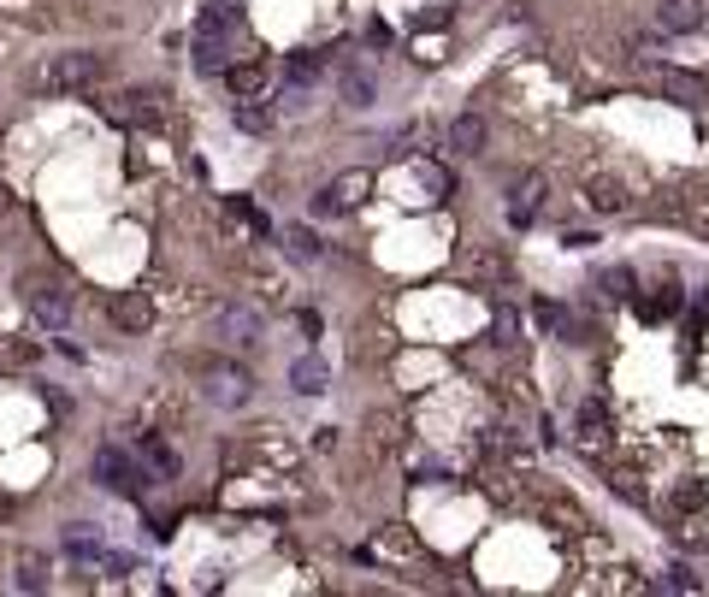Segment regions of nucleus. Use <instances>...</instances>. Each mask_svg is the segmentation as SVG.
Here are the masks:
<instances>
[{"instance_id": "f257e3e1", "label": "nucleus", "mask_w": 709, "mask_h": 597, "mask_svg": "<svg viewBox=\"0 0 709 597\" xmlns=\"http://www.w3.org/2000/svg\"><path fill=\"white\" fill-rule=\"evenodd\" d=\"M107 77V60L89 54V48H71V54H54L48 71H42V95H83Z\"/></svg>"}, {"instance_id": "f03ea898", "label": "nucleus", "mask_w": 709, "mask_h": 597, "mask_svg": "<svg viewBox=\"0 0 709 597\" xmlns=\"http://www.w3.org/2000/svg\"><path fill=\"white\" fill-rule=\"evenodd\" d=\"M89 473H95V479H101L107 491H119V497H142V491L154 485V479H148V467H136L125 450H113V444H101V450H95Z\"/></svg>"}, {"instance_id": "7ed1b4c3", "label": "nucleus", "mask_w": 709, "mask_h": 597, "mask_svg": "<svg viewBox=\"0 0 709 597\" xmlns=\"http://www.w3.org/2000/svg\"><path fill=\"white\" fill-rule=\"evenodd\" d=\"M24 308H30L42 326H54V332L71 320V296H65V284H60V278H42V272H24Z\"/></svg>"}, {"instance_id": "20e7f679", "label": "nucleus", "mask_w": 709, "mask_h": 597, "mask_svg": "<svg viewBox=\"0 0 709 597\" xmlns=\"http://www.w3.org/2000/svg\"><path fill=\"white\" fill-rule=\"evenodd\" d=\"M367 196H373V172H343V178H331L320 196H314V219H331V213H355Z\"/></svg>"}, {"instance_id": "39448f33", "label": "nucleus", "mask_w": 709, "mask_h": 597, "mask_svg": "<svg viewBox=\"0 0 709 597\" xmlns=\"http://www.w3.org/2000/svg\"><path fill=\"white\" fill-rule=\"evenodd\" d=\"M201 379H207V397L219 402V408H243V402L255 397V379H249L237 361H207Z\"/></svg>"}, {"instance_id": "423d86ee", "label": "nucleus", "mask_w": 709, "mask_h": 597, "mask_svg": "<svg viewBox=\"0 0 709 597\" xmlns=\"http://www.w3.org/2000/svg\"><path fill=\"white\" fill-rule=\"evenodd\" d=\"M231 54H237V36L201 18V24H195V66H201V71H225V66H231Z\"/></svg>"}, {"instance_id": "0eeeda50", "label": "nucleus", "mask_w": 709, "mask_h": 597, "mask_svg": "<svg viewBox=\"0 0 709 597\" xmlns=\"http://www.w3.org/2000/svg\"><path fill=\"white\" fill-rule=\"evenodd\" d=\"M656 89H662L668 101H680V107H704L709 101V77L680 71V66H656Z\"/></svg>"}, {"instance_id": "6e6552de", "label": "nucleus", "mask_w": 709, "mask_h": 597, "mask_svg": "<svg viewBox=\"0 0 709 597\" xmlns=\"http://www.w3.org/2000/svg\"><path fill=\"white\" fill-rule=\"evenodd\" d=\"M219 77H225V89H231V101H260V95L272 89V71H266V66H255V60H243V66L231 60V66L219 71Z\"/></svg>"}, {"instance_id": "1a4fd4ad", "label": "nucleus", "mask_w": 709, "mask_h": 597, "mask_svg": "<svg viewBox=\"0 0 709 597\" xmlns=\"http://www.w3.org/2000/svg\"><path fill=\"white\" fill-rule=\"evenodd\" d=\"M544 207V172H520L509 184V219L515 225H532V213Z\"/></svg>"}, {"instance_id": "9d476101", "label": "nucleus", "mask_w": 709, "mask_h": 597, "mask_svg": "<svg viewBox=\"0 0 709 597\" xmlns=\"http://www.w3.org/2000/svg\"><path fill=\"white\" fill-rule=\"evenodd\" d=\"M113 119L119 125H154L160 119V89H125L113 101Z\"/></svg>"}, {"instance_id": "9b49d317", "label": "nucleus", "mask_w": 709, "mask_h": 597, "mask_svg": "<svg viewBox=\"0 0 709 597\" xmlns=\"http://www.w3.org/2000/svg\"><path fill=\"white\" fill-rule=\"evenodd\" d=\"M107 308H113V326H125V332H148L154 326V302L142 290H119Z\"/></svg>"}, {"instance_id": "f8f14e48", "label": "nucleus", "mask_w": 709, "mask_h": 597, "mask_svg": "<svg viewBox=\"0 0 709 597\" xmlns=\"http://www.w3.org/2000/svg\"><path fill=\"white\" fill-rule=\"evenodd\" d=\"M585 201H591L597 213H627V207H633L627 184H621V178H609V172H591V178H585Z\"/></svg>"}, {"instance_id": "ddd939ff", "label": "nucleus", "mask_w": 709, "mask_h": 597, "mask_svg": "<svg viewBox=\"0 0 709 597\" xmlns=\"http://www.w3.org/2000/svg\"><path fill=\"white\" fill-rule=\"evenodd\" d=\"M485 142H491V125L479 119V113H461V119H450V148L455 154H485Z\"/></svg>"}, {"instance_id": "4468645a", "label": "nucleus", "mask_w": 709, "mask_h": 597, "mask_svg": "<svg viewBox=\"0 0 709 597\" xmlns=\"http://www.w3.org/2000/svg\"><path fill=\"white\" fill-rule=\"evenodd\" d=\"M320 77H325V54H290L284 60V83L290 89H314Z\"/></svg>"}, {"instance_id": "2eb2a0df", "label": "nucleus", "mask_w": 709, "mask_h": 597, "mask_svg": "<svg viewBox=\"0 0 709 597\" xmlns=\"http://www.w3.org/2000/svg\"><path fill=\"white\" fill-rule=\"evenodd\" d=\"M290 385H296L302 397H320L325 385H331V373H325V361H320V355H302V361L290 367Z\"/></svg>"}, {"instance_id": "dca6fc26", "label": "nucleus", "mask_w": 709, "mask_h": 597, "mask_svg": "<svg viewBox=\"0 0 709 597\" xmlns=\"http://www.w3.org/2000/svg\"><path fill=\"white\" fill-rule=\"evenodd\" d=\"M219 326H225V337H237V343H260V314H255V308H243V302L225 308Z\"/></svg>"}, {"instance_id": "f3484780", "label": "nucleus", "mask_w": 709, "mask_h": 597, "mask_svg": "<svg viewBox=\"0 0 709 597\" xmlns=\"http://www.w3.org/2000/svg\"><path fill=\"white\" fill-rule=\"evenodd\" d=\"M656 18H662V30H698L704 24V6L698 0H662Z\"/></svg>"}, {"instance_id": "a211bd4d", "label": "nucleus", "mask_w": 709, "mask_h": 597, "mask_svg": "<svg viewBox=\"0 0 709 597\" xmlns=\"http://www.w3.org/2000/svg\"><path fill=\"white\" fill-rule=\"evenodd\" d=\"M201 18H207V24H219V30H231V36L249 24V18H243V0H207V12H201Z\"/></svg>"}, {"instance_id": "6ab92c4d", "label": "nucleus", "mask_w": 709, "mask_h": 597, "mask_svg": "<svg viewBox=\"0 0 709 597\" xmlns=\"http://www.w3.org/2000/svg\"><path fill=\"white\" fill-rule=\"evenodd\" d=\"M343 107H373V77L343 66Z\"/></svg>"}, {"instance_id": "aec40b11", "label": "nucleus", "mask_w": 709, "mask_h": 597, "mask_svg": "<svg viewBox=\"0 0 709 597\" xmlns=\"http://www.w3.org/2000/svg\"><path fill=\"white\" fill-rule=\"evenodd\" d=\"M272 119H278V113H272V107H266V95H260V101H237V125H243V131H272Z\"/></svg>"}, {"instance_id": "412c9836", "label": "nucleus", "mask_w": 709, "mask_h": 597, "mask_svg": "<svg viewBox=\"0 0 709 597\" xmlns=\"http://www.w3.org/2000/svg\"><path fill=\"white\" fill-rule=\"evenodd\" d=\"M142 462L154 467L160 479H172V473H178V456H172V450H166L160 438H142Z\"/></svg>"}, {"instance_id": "4be33fe9", "label": "nucleus", "mask_w": 709, "mask_h": 597, "mask_svg": "<svg viewBox=\"0 0 709 597\" xmlns=\"http://www.w3.org/2000/svg\"><path fill=\"white\" fill-rule=\"evenodd\" d=\"M284 243H290V255H302V261H314V255H320V237H314L308 225H290V231H284Z\"/></svg>"}, {"instance_id": "5701e85b", "label": "nucleus", "mask_w": 709, "mask_h": 597, "mask_svg": "<svg viewBox=\"0 0 709 597\" xmlns=\"http://www.w3.org/2000/svg\"><path fill=\"white\" fill-rule=\"evenodd\" d=\"M420 178H426V190H432V196H450V190H455V184H450V172H444V166H432V160L420 166Z\"/></svg>"}, {"instance_id": "b1692460", "label": "nucleus", "mask_w": 709, "mask_h": 597, "mask_svg": "<svg viewBox=\"0 0 709 597\" xmlns=\"http://www.w3.org/2000/svg\"><path fill=\"white\" fill-rule=\"evenodd\" d=\"M674 503H680V509H704V485H698V479H686V485L674 491Z\"/></svg>"}, {"instance_id": "393cba45", "label": "nucleus", "mask_w": 709, "mask_h": 597, "mask_svg": "<svg viewBox=\"0 0 709 597\" xmlns=\"http://www.w3.org/2000/svg\"><path fill=\"white\" fill-rule=\"evenodd\" d=\"M65 544H71L77 556H95V550H101V538H89L83 527H71V532H65Z\"/></svg>"}, {"instance_id": "a878e982", "label": "nucleus", "mask_w": 709, "mask_h": 597, "mask_svg": "<svg viewBox=\"0 0 709 597\" xmlns=\"http://www.w3.org/2000/svg\"><path fill=\"white\" fill-rule=\"evenodd\" d=\"M18 586H24V592H42V562H36V556H24V574H18Z\"/></svg>"}, {"instance_id": "bb28decb", "label": "nucleus", "mask_w": 709, "mask_h": 597, "mask_svg": "<svg viewBox=\"0 0 709 597\" xmlns=\"http://www.w3.org/2000/svg\"><path fill=\"white\" fill-rule=\"evenodd\" d=\"M603 420H609V414H603V402H585V408H580V426H585V438H591V432H597Z\"/></svg>"}, {"instance_id": "cd10ccee", "label": "nucleus", "mask_w": 709, "mask_h": 597, "mask_svg": "<svg viewBox=\"0 0 709 597\" xmlns=\"http://www.w3.org/2000/svg\"><path fill=\"white\" fill-rule=\"evenodd\" d=\"M231 219H243V225H255V231H266V219H260L249 201H231Z\"/></svg>"}, {"instance_id": "c85d7f7f", "label": "nucleus", "mask_w": 709, "mask_h": 597, "mask_svg": "<svg viewBox=\"0 0 709 597\" xmlns=\"http://www.w3.org/2000/svg\"><path fill=\"white\" fill-rule=\"evenodd\" d=\"M367 48H390V24H367Z\"/></svg>"}, {"instance_id": "c756f323", "label": "nucleus", "mask_w": 709, "mask_h": 597, "mask_svg": "<svg viewBox=\"0 0 709 597\" xmlns=\"http://www.w3.org/2000/svg\"><path fill=\"white\" fill-rule=\"evenodd\" d=\"M627 284H633L627 272H609V278H603V290H609V296H627Z\"/></svg>"}]
</instances>
